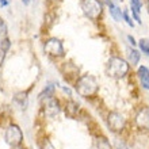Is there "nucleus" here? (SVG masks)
<instances>
[{"instance_id":"12","label":"nucleus","mask_w":149,"mask_h":149,"mask_svg":"<svg viewBox=\"0 0 149 149\" xmlns=\"http://www.w3.org/2000/svg\"><path fill=\"white\" fill-rule=\"evenodd\" d=\"M104 1H106L107 7L110 10V14H111V16H113V19L117 20V22H121L122 20V11L119 10V7L113 3V0H104Z\"/></svg>"},{"instance_id":"11","label":"nucleus","mask_w":149,"mask_h":149,"mask_svg":"<svg viewBox=\"0 0 149 149\" xmlns=\"http://www.w3.org/2000/svg\"><path fill=\"white\" fill-rule=\"evenodd\" d=\"M79 103H76L74 100H68L65 103V106H64V110H65V115L68 118H76L79 114Z\"/></svg>"},{"instance_id":"28","label":"nucleus","mask_w":149,"mask_h":149,"mask_svg":"<svg viewBox=\"0 0 149 149\" xmlns=\"http://www.w3.org/2000/svg\"><path fill=\"white\" fill-rule=\"evenodd\" d=\"M127 39H129V42L132 43L133 46L136 45V43H137V42H136V39H134V37H132V36H127Z\"/></svg>"},{"instance_id":"18","label":"nucleus","mask_w":149,"mask_h":149,"mask_svg":"<svg viewBox=\"0 0 149 149\" xmlns=\"http://www.w3.org/2000/svg\"><path fill=\"white\" fill-rule=\"evenodd\" d=\"M138 77L141 80H148L149 79V69L146 67H140L138 68Z\"/></svg>"},{"instance_id":"14","label":"nucleus","mask_w":149,"mask_h":149,"mask_svg":"<svg viewBox=\"0 0 149 149\" xmlns=\"http://www.w3.org/2000/svg\"><path fill=\"white\" fill-rule=\"evenodd\" d=\"M141 58V54H140V52L136 50V49H132L129 53V61L132 65H137L138 61Z\"/></svg>"},{"instance_id":"29","label":"nucleus","mask_w":149,"mask_h":149,"mask_svg":"<svg viewBox=\"0 0 149 149\" xmlns=\"http://www.w3.org/2000/svg\"><path fill=\"white\" fill-rule=\"evenodd\" d=\"M30 3H31V0H22L23 6H30Z\"/></svg>"},{"instance_id":"9","label":"nucleus","mask_w":149,"mask_h":149,"mask_svg":"<svg viewBox=\"0 0 149 149\" xmlns=\"http://www.w3.org/2000/svg\"><path fill=\"white\" fill-rule=\"evenodd\" d=\"M56 87H57L56 86V83H47L46 86H45V88H43L38 95L39 103H43V102H46L47 99L53 98L54 94H56Z\"/></svg>"},{"instance_id":"7","label":"nucleus","mask_w":149,"mask_h":149,"mask_svg":"<svg viewBox=\"0 0 149 149\" xmlns=\"http://www.w3.org/2000/svg\"><path fill=\"white\" fill-rule=\"evenodd\" d=\"M107 123L110 126V129L115 133H119L123 130L126 125V119L125 117L122 115V114L117 113V111H113V113L109 114V117H107Z\"/></svg>"},{"instance_id":"30","label":"nucleus","mask_w":149,"mask_h":149,"mask_svg":"<svg viewBox=\"0 0 149 149\" xmlns=\"http://www.w3.org/2000/svg\"><path fill=\"white\" fill-rule=\"evenodd\" d=\"M11 149H24V148H23V146H20V145H19V146H11Z\"/></svg>"},{"instance_id":"5","label":"nucleus","mask_w":149,"mask_h":149,"mask_svg":"<svg viewBox=\"0 0 149 149\" xmlns=\"http://www.w3.org/2000/svg\"><path fill=\"white\" fill-rule=\"evenodd\" d=\"M43 52H45L47 56L54 57V58H60V57H64V56H65L63 42H61L58 38H56V37L47 38L46 41H45V43H43Z\"/></svg>"},{"instance_id":"24","label":"nucleus","mask_w":149,"mask_h":149,"mask_svg":"<svg viewBox=\"0 0 149 149\" xmlns=\"http://www.w3.org/2000/svg\"><path fill=\"white\" fill-rule=\"evenodd\" d=\"M115 149H129L127 146L123 144V142H117V146H115Z\"/></svg>"},{"instance_id":"15","label":"nucleus","mask_w":149,"mask_h":149,"mask_svg":"<svg viewBox=\"0 0 149 149\" xmlns=\"http://www.w3.org/2000/svg\"><path fill=\"white\" fill-rule=\"evenodd\" d=\"M96 148L98 149H113L106 137H99L96 140Z\"/></svg>"},{"instance_id":"20","label":"nucleus","mask_w":149,"mask_h":149,"mask_svg":"<svg viewBox=\"0 0 149 149\" xmlns=\"http://www.w3.org/2000/svg\"><path fill=\"white\" fill-rule=\"evenodd\" d=\"M140 49H141L142 53H145V54L149 56V41L141 39V41H140Z\"/></svg>"},{"instance_id":"4","label":"nucleus","mask_w":149,"mask_h":149,"mask_svg":"<svg viewBox=\"0 0 149 149\" xmlns=\"http://www.w3.org/2000/svg\"><path fill=\"white\" fill-rule=\"evenodd\" d=\"M80 7L83 10V14L91 20H96L103 11V4L100 0H81Z\"/></svg>"},{"instance_id":"10","label":"nucleus","mask_w":149,"mask_h":149,"mask_svg":"<svg viewBox=\"0 0 149 149\" xmlns=\"http://www.w3.org/2000/svg\"><path fill=\"white\" fill-rule=\"evenodd\" d=\"M12 102L15 103L20 110H26V109L29 107V94H27V91L16 92V94L14 95V98H12Z\"/></svg>"},{"instance_id":"26","label":"nucleus","mask_w":149,"mask_h":149,"mask_svg":"<svg viewBox=\"0 0 149 149\" xmlns=\"http://www.w3.org/2000/svg\"><path fill=\"white\" fill-rule=\"evenodd\" d=\"M6 56H7V54H4V53H1V52H0V68H1V65H3V63H4V60H6Z\"/></svg>"},{"instance_id":"21","label":"nucleus","mask_w":149,"mask_h":149,"mask_svg":"<svg viewBox=\"0 0 149 149\" xmlns=\"http://www.w3.org/2000/svg\"><path fill=\"white\" fill-rule=\"evenodd\" d=\"M122 19H125V20H126V23L129 24L130 27H133V26H134L133 20H132V18L129 16V12H127V11H123V12H122Z\"/></svg>"},{"instance_id":"23","label":"nucleus","mask_w":149,"mask_h":149,"mask_svg":"<svg viewBox=\"0 0 149 149\" xmlns=\"http://www.w3.org/2000/svg\"><path fill=\"white\" fill-rule=\"evenodd\" d=\"M10 6V1L8 0H0V8H6Z\"/></svg>"},{"instance_id":"3","label":"nucleus","mask_w":149,"mask_h":149,"mask_svg":"<svg viewBox=\"0 0 149 149\" xmlns=\"http://www.w3.org/2000/svg\"><path fill=\"white\" fill-rule=\"evenodd\" d=\"M23 138H24L23 132H22L19 125H16V123H10V125L6 127V132H4V141H6V144H8L10 146L22 145Z\"/></svg>"},{"instance_id":"6","label":"nucleus","mask_w":149,"mask_h":149,"mask_svg":"<svg viewBox=\"0 0 149 149\" xmlns=\"http://www.w3.org/2000/svg\"><path fill=\"white\" fill-rule=\"evenodd\" d=\"M42 107H43V113H45V115H46L47 118H56L61 113V110H63L61 103H60V100L56 98V96L47 99L46 102H43Z\"/></svg>"},{"instance_id":"16","label":"nucleus","mask_w":149,"mask_h":149,"mask_svg":"<svg viewBox=\"0 0 149 149\" xmlns=\"http://www.w3.org/2000/svg\"><path fill=\"white\" fill-rule=\"evenodd\" d=\"M8 34V26H7V22L4 20V18L0 16V38L1 37H6Z\"/></svg>"},{"instance_id":"31","label":"nucleus","mask_w":149,"mask_h":149,"mask_svg":"<svg viewBox=\"0 0 149 149\" xmlns=\"http://www.w3.org/2000/svg\"><path fill=\"white\" fill-rule=\"evenodd\" d=\"M148 10H149V0H148Z\"/></svg>"},{"instance_id":"22","label":"nucleus","mask_w":149,"mask_h":149,"mask_svg":"<svg viewBox=\"0 0 149 149\" xmlns=\"http://www.w3.org/2000/svg\"><path fill=\"white\" fill-rule=\"evenodd\" d=\"M56 86L60 87V88H61V90H63L64 92H65V94L68 95V96H72V90H71V88H69L68 86H67V87H65V86H60L58 83H56Z\"/></svg>"},{"instance_id":"13","label":"nucleus","mask_w":149,"mask_h":149,"mask_svg":"<svg viewBox=\"0 0 149 149\" xmlns=\"http://www.w3.org/2000/svg\"><path fill=\"white\" fill-rule=\"evenodd\" d=\"M11 45H12L11 39L8 38L7 36L0 38V52H1V53L7 54L8 52H10V49H11Z\"/></svg>"},{"instance_id":"8","label":"nucleus","mask_w":149,"mask_h":149,"mask_svg":"<svg viewBox=\"0 0 149 149\" xmlns=\"http://www.w3.org/2000/svg\"><path fill=\"white\" fill-rule=\"evenodd\" d=\"M136 123L140 129L149 130V109H141L136 115Z\"/></svg>"},{"instance_id":"2","label":"nucleus","mask_w":149,"mask_h":149,"mask_svg":"<svg viewBox=\"0 0 149 149\" xmlns=\"http://www.w3.org/2000/svg\"><path fill=\"white\" fill-rule=\"evenodd\" d=\"M129 72V64L121 57H111L107 63V74L114 79H121Z\"/></svg>"},{"instance_id":"1","label":"nucleus","mask_w":149,"mask_h":149,"mask_svg":"<svg viewBox=\"0 0 149 149\" xmlns=\"http://www.w3.org/2000/svg\"><path fill=\"white\" fill-rule=\"evenodd\" d=\"M74 90L83 98H91L98 92L99 84L92 74H83L76 80Z\"/></svg>"},{"instance_id":"17","label":"nucleus","mask_w":149,"mask_h":149,"mask_svg":"<svg viewBox=\"0 0 149 149\" xmlns=\"http://www.w3.org/2000/svg\"><path fill=\"white\" fill-rule=\"evenodd\" d=\"M39 148L41 149H56L49 138H42V140L39 141Z\"/></svg>"},{"instance_id":"25","label":"nucleus","mask_w":149,"mask_h":149,"mask_svg":"<svg viewBox=\"0 0 149 149\" xmlns=\"http://www.w3.org/2000/svg\"><path fill=\"white\" fill-rule=\"evenodd\" d=\"M141 84H142V87H144L145 90H149V79L148 80H141Z\"/></svg>"},{"instance_id":"19","label":"nucleus","mask_w":149,"mask_h":149,"mask_svg":"<svg viewBox=\"0 0 149 149\" xmlns=\"http://www.w3.org/2000/svg\"><path fill=\"white\" fill-rule=\"evenodd\" d=\"M130 4H132V11L133 12H137V14L141 12V0H130Z\"/></svg>"},{"instance_id":"27","label":"nucleus","mask_w":149,"mask_h":149,"mask_svg":"<svg viewBox=\"0 0 149 149\" xmlns=\"http://www.w3.org/2000/svg\"><path fill=\"white\" fill-rule=\"evenodd\" d=\"M132 14H133V16H134V20H137V23H141V19H140V15H138L137 12H133V11H132Z\"/></svg>"}]
</instances>
